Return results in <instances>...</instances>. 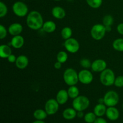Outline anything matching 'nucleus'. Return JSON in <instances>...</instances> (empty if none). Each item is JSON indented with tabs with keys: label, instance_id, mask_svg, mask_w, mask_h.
Masks as SVG:
<instances>
[{
	"label": "nucleus",
	"instance_id": "1",
	"mask_svg": "<svg viewBox=\"0 0 123 123\" xmlns=\"http://www.w3.org/2000/svg\"><path fill=\"white\" fill-rule=\"evenodd\" d=\"M26 24L30 29L38 30L43 28V19L42 14L37 11H32L28 14Z\"/></svg>",
	"mask_w": 123,
	"mask_h": 123
},
{
	"label": "nucleus",
	"instance_id": "2",
	"mask_svg": "<svg viewBox=\"0 0 123 123\" xmlns=\"http://www.w3.org/2000/svg\"><path fill=\"white\" fill-rule=\"evenodd\" d=\"M115 80V74L111 69L106 68L105 70L101 72L100 80V82L105 86H109L114 85Z\"/></svg>",
	"mask_w": 123,
	"mask_h": 123
},
{
	"label": "nucleus",
	"instance_id": "3",
	"mask_svg": "<svg viewBox=\"0 0 123 123\" xmlns=\"http://www.w3.org/2000/svg\"><path fill=\"white\" fill-rule=\"evenodd\" d=\"M73 108L77 111H84L88 108L90 100L84 96H79L74 98L72 103Z\"/></svg>",
	"mask_w": 123,
	"mask_h": 123
},
{
	"label": "nucleus",
	"instance_id": "4",
	"mask_svg": "<svg viewBox=\"0 0 123 123\" xmlns=\"http://www.w3.org/2000/svg\"><path fill=\"white\" fill-rule=\"evenodd\" d=\"M64 80L67 85H75L79 81V77L77 72L73 68H67L65 70L63 75Z\"/></svg>",
	"mask_w": 123,
	"mask_h": 123
},
{
	"label": "nucleus",
	"instance_id": "5",
	"mask_svg": "<svg viewBox=\"0 0 123 123\" xmlns=\"http://www.w3.org/2000/svg\"><path fill=\"white\" fill-rule=\"evenodd\" d=\"M119 96L117 92L114 91H109L107 92L103 97L104 104L106 106L113 107L116 106L119 102Z\"/></svg>",
	"mask_w": 123,
	"mask_h": 123
},
{
	"label": "nucleus",
	"instance_id": "6",
	"mask_svg": "<svg viewBox=\"0 0 123 123\" xmlns=\"http://www.w3.org/2000/svg\"><path fill=\"white\" fill-rule=\"evenodd\" d=\"M105 26L102 24H96L92 27L91 30V35L96 40H102L106 34Z\"/></svg>",
	"mask_w": 123,
	"mask_h": 123
},
{
	"label": "nucleus",
	"instance_id": "7",
	"mask_svg": "<svg viewBox=\"0 0 123 123\" xmlns=\"http://www.w3.org/2000/svg\"><path fill=\"white\" fill-rule=\"evenodd\" d=\"M13 12L17 16L24 17L28 13V6L22 1H17L12 6Z\"/></svg>",
	"mask_w": 123,
	"mask_h": 123
},
{
	"label": "nucleus",
	"instance_id": "8",
	"mask_svg": "<svg viewBox=\"0 0 123 123\" xmlns=\"http://www.w3.org/2000/svg\"><path fill=\"white\" fill-rule=\"evenodd\" d=\"M59 103L56 99L50 98L45 104V111L48 115H52L56 114L59 109Z\"/></svg>",
	"mask_w": 123,
	"mask_h": 123
},
{
	"label": "nucleus",
	"instance_id": "9",
	"mask_svg": "<svg viewBox=\"0 0 123 123\" xmlns=\"http://www.w3.org/2000/svg\"><path fill=\"white\" fill-rule=\"evenodd\" d=\"M64 46L66 50L69 52L74 54L76 53L79 49V42L73 38H70L66 40L64 43Z\"/></svg>",
	"mask_w": 123,
	"mask_h": 123
},
{
	"label": "nucleus",
	"instance_id": "10",
	"mask_svg": "<svg viewBox=\"0 0 123 123\" xmlns=\"http://www.w3.org/2000/svg\"><path fill=\"white\" fill-rule=\"evenodd\" d=\"M79 81L82 84H89L93 80V76L91 72L88 70L85 69L80 71L78 74Z\"/></svg>",
	"mask_w": 123,
	"mask_h": 123
},
{
	"label": "nucleus",
	"instance_id": "11",
	"mask_svg": "<svg viewBox=\"0 0 123 123\" xmlns=\"http://www.w3.org/2000/svg\"><path fill=\"white\" fill-rule=\"evenodd\" d=\"M107 64L103 60L98 59L95 60L91 64V68L95 72H102L106 68Z\"/></svg>",
	"mask_w": 123,
	"mask_h": 123
},
{
	"label": "nucleus",
	"instance_id": "12",
	"mask_svg": "<svg viewBox=\"0 0 123 123\" xmlns=\"http://www.w3.org/2000/svg\"><path fill=\"white\" fill-rule=\"evenodd\" d=\"M106 115L111 121H115L118 119L120 117V112L114 106L109 107L106 110Z\"/></svg>",
	"mask_w": 123,
	"mask_h": 123
},
{
	"label": "nucleus",
	"instance_id": "13",
	"mask_svg": "<svg viewBox=\"0 0 123 123\" xmlns=\"http://www.w3.org/2000/svg\"><path fill=\"white\" fill-rule=\"evenodd\" d=\"M23 27L21 24L19 23H13L8 27V32L12 36H16L20 35L22 32Z\"/></svg>",
	"mask_w": 123,
	"mask_h": 123
},
{
	"label": "nucleus",
	"instance_id": "14",
	"mask_svg": "<svg viewBox=\"0 0 123 123\" xmlns=\"http://www.w3.org/2000/svg\"><path fill=\"white\" fill-rule=\"evenodd\" d=\"M24 38L22 36L18 35V36H14L11 40L10 44L15 49H20L24 46Z\"/></svg>",
	"mask_w": 123,
	"mask_h": 123
},
{
	"label": "nucleus",
	"instance_id": "15",
	"mask_svg": "<svg viewBox=\"0 0 123 123\" xmlns=\"http://www.w3.org/2000/svg\"><path fill=\"white\" fill-rule=\"evenodd\" d=\"M16 66L19 69H24L29 64L28 58L25 55H20L18 56L16 61Z\"/></svg>",
	"mask_w": 123,
	"mask_h": 123
},
{
	"label": "nucleus",
	"instance_id": "16",
	"mask_svg": "<svg viewBox=\"0 0 123 123\" xmlns=\"http://www.w3.org/2000/svg\"><path fill=\"white\" fill-rule=\"evenodd\" d=\"M68 94L67 91L65 90H61L56 94V100L60 105H64L67 102L68 98Z\"/></svg>",
	"mask_w": 123,
	"mask_h": 123
},
{
	"label": "nucleus",
	"instance_id": "17",
	"mask_svg": "<svg viewBox=\"0 0 123 123\" xmlns=\"http://www.w3.org/2000/svg\"><path fill=\"white\" fill-rule=\"evenodd\" d=\"M52 14L54 18L58 19H62L66 16V12L64 9L60 6L54 7L52 10Z\"/></svg>",
	"mask_w": 123,
	"mask_h": 123
},
{
	"label": "nucleus",
	"instance_id": "18",
	"mask_svg": "<svg viewBox=\"0 0 123 123\" xmlns=\"http://www.w3.org/2000/svg\"><path fill=\"white\" fill-rule=\"evenodd\" d=\"M77 112L74 108H67L62 112V117L67 120H73L77 116Z\"/></svg>",
	"mask_w": 123,
	"mask_h": 123
},
{
	"label": "nucleus",
	"instance_id": "19",
	"mask_svg": "<svg viewBox=\"0 0 123 123\" xmlns=\"http://www.w3.org/2000/svg\"><path fill=\"white\" fill-rule=\"evenodd\" d=\"M106 106L103 103H98L94 107V112L98 117H102L106 112Z\"/></svg>",
	"mask_w": 123,
	"mask_h": 123
},
{
	"label": "nucleus",
	"instance_id": "20",
	"mask_svg": "<svg viewBox=\"0 0 123 123\" xmlns=\"http://www.w3.org/2000/svg\"><path fill=\"white\" fill-rule=\"evenodd\" d=\"M12 54V49L6 44L0 46V56L2 58H7Z\"/></svg>",
	"mask_w": 123,
	"mask_h": 123
},
{
	"label": "nucleus",
	"instance_id": "21",
	"mask_svg": "<svg viewBox=\"0 0 123 123\" xmlns=\"http://www.w3.org/2000/svg\"><path fill=\"white\" fill-rule=\"evenodd\" d=\"M42 28L46 32L51 33L56 30V24H55L54 22L51 21V20L46 21L44 23Z\"/></svg>",
	"mask_w": 123,
	"mask_h": 123
},
{
	"label": "nucleus",
	"instance_id": "22",
	"mask_svg": "<svg viewBox=\"0 0 123 123\" xmlns=\"http://www.w3.org/2000/svg\"><path fill=\"white\" fill-rule=\"evenodd\" d=\"M33 116L37 120H44V119L46 118L48 114L46 111L38 109L34 112Z\"/></svg>",
	"mask_w": 123,
	"mask_h": 123
},
{
	"label": "nucleus",
	"instance_id": "23",
	"mask_svg": "<svg viewBox=\"0 0 123 123\" xmlns=\"http://www.w3.org/2000/svg\"><path fill=\"white\" fill-rule=\"evenodd\" d=\"M67 92H68V94L69 97L72 98H75L79 96V91L78 88H77L76 86L73 85V86H70L69 88L67 90Z\"/></svg>",
	"mask_w": 123,
	"mask_h": 123
},
{
	"label": "nucleus",
	"instance_id": "24",
	"mask_svg": "<svg viewBox=\"0 0 123 123\" xmlns=\"http://www.w3.org/2000/svg\"><path fill=\"white\" fill-rule=\"evenodd\" d=\"M113 48L119 52H123V38H117L113 42Z\"/></svg>",
	"mask_w": 123,
	"mask_h": 123
},
{
	"label": "nucleus",
	"instance_id": "25",
	"mask_svg": "<svg viewBox=\"0 0 123 123\" xmlns=\"http://www.w3.org/2000/svg\"><path fill=\"white\" fill-rule=\"evenodd\" d=\"M61 36L65 40L71 38L72 36V30L69 27H64L61 30Z\"/></svg>",
	"mask_w": 123,
	"mask_h": 123
},
{
	"label": "nucleus",
	"instance_id": "26",
	"mask_svg": "<svg viewBox=\"0 0 123 123\" xmlns=\"http://www.w3.org/2000/svg\"><path fill=\"white\" fill-rule=\"evenodd\" d=\"M96 117L94 112H88L84 115V121L86 123H94L97 118Z\"/></svg>",
	"mask_w": 123,
	"mask_h": 123
},
{
	"label": "nucleus",
	"instance_id": "27",
	"mask_svg": "<svg viewBox=\"0 0 123 123\" xmlns=\"http://www.w3.org/2000/svg\"><path fill=\"white\" fill-rule=\"evenodd\" d=\"M90 7L93 8H98L102 6L103 0H86Z\"/></svg>",
	"mask_w": 123,
	"mask_h": 123
},
{
	"label": "nucleus",
	"instance_id": "28",
	"mask_svg": "<svg viewBox=\"0 0 123 123\" xmlns=\"http://www.w3.org/2000/svg\"><path fill=\"white\" fill-rule=\"evenodd\" d=\"M57 61L61 63H64L67 61L68 59V55L67 53L64 51H60L58 53L57 56H56Z\"/></svg>",
	"mask_w": 123,
	"mask_h": 123
},
{
	"label": "nucleus",
	"instance_id": "29",
	"mask_svg": "<svg viewBox=\"0 0 123 123\" xmlns=\"http://www.w3.org/2000/svg\"><path fill=\"white\" fill-rule=\"evenodd\" d=\"M103 25L105 26H111L114 23V18L111 15H106L103 18Z\"/></svg>",
	"mask_w": 123,
	"mask_h": 123
},
{
	"label": "nucleus",
	"instance_id": "30",
	"mask_svg": "<svg viewBox=\"0 0 123 123\" xmlns=\"http://www.w3.org/2000/svg\"><path fill=\"white\" fill-rule=\"evenodd\" d=\"M8 12V8L7 6L3 2H0V17L3 18L7 14Z\"/></svg>",
	"mask_w": 123,
	"mask_h": 123
},
{
	"label": "nucleus",
	"instance_id": "31",
	"mask_svg": "<svg viewBox=\"0 0 123 123\" xmlns=\"http://www.w3.org/2000/svg\"><path fill=\"white\" fill-rule=\"evenodd\" d=\"M114 85L117 87L121 88L123 86V76H119L115 78Z\"/></svg>",
	"mask_w": 123,
	"mask_h": 123
},
{
	"label": "nucleus",
	"instance_id": "32",
	"mask_svg": "<svg viewBox=\"0 0 123 123\" xmlns=\"http://www.w3.org/2000/svg\"><path fill=\"white\" fill-rule=\"evenodd\" d=\"M80 64L84 68H90V67H91V64H92L90 60L86 58H84L80 60Z\"/></svg>",
	"mask_w": 123,
	"mask_h": 123
},
{
	"label": "nucleus",
	"instance_id": "33",
	"mask_svg": "<svg viewBox=\"0 0 123 123\" xmlns=\"http://www.w3.org/2000/svg\"><path fill=\"white\" fill-rule=\"evenodd\" d=\"M7 30L5 26H4L2 25H0V39H4L7 36Z\"/></svg>",
	"mask_w": 123,
	"mask_h": 123
},
{
	"label": "nucleus",
	"instance_id": "34",
	"mask_svg": "<svg viewBox=\"0 0 123 123\" xmlns=\"http://www.w3.org/2000/svg\"><path fill=\"white\" fill-rule=\"evenodd\" d=\"M17 58L16 57V56L14 55H13V54H11L8 58H7V60H8V62H11V63H13V62H16V61Z\"/></svg>",
	"mask_w": 123,
	"mask_h": 123
},
{
	"label": "nucleus",
	"instance_id": "35",
	"mask_svg": "<svg viewBox=\"0 0 123 123\" xmlns=\"http://www.w3.org/2000/svg\"><path fill=\"white\" fill-rule=\"evenodd\" d=\"M117 31L119 34L123 35V23L120 24L117 26Z\"/></svg>",
	"mask_w": 123,
	"mask_h": 123
},
{
	"label": "nucleus",
	"instance_id": "36",
	"mask_svg": "<svg viewBox=\"0 0 123 123\" xmlns=\"http://www.w3.org/2000/svg\"><path fill=\"white\" fill-rule=\"evenodd\" d=\"M94 123H108L107 121H106V120H105L104 118L102 117H98L96 118V120H95V121Z\"/></svg>",
	"mask_w": 123,
	"mask_h": 123
},
{
	"label": "nucleus",
	"instance_id": "37",
	"mask_svg": "<svg viewBox=\"0 0 123 123\" xmlns=\"http://www.w3.org/2000/svg\"><path fill=\"white\" fill-rule=\"evenodd\" d=\"M61 65H62V63H61V62L57 61V62H55V64H54V67H55L56 69H60L61 67Z\"/></svg>",
	"mask_w": 123,
	"mask_h": 123
},
{
	"label": "nucleus",
	"instance_id": "38",
	"mask_svg": "<svg viewBox=\"0 0 123 123\" xmlns=\"http://www.w3.org/2000/svg\"><path fill=\"white\" fill-rule=\"evenodd\" d=\"M77 117L79 118H82L84 117V114L83 111H78L77 112Z\"/></svg>",
	"mask_w": 123,
	"mask_h": 123
},
{
	"label": "nucleus",
	"instance_id": "39",
	"mask_svg": "<svg viewBox=\"0 0 123 123\" xmlns=\"http://www.w3.org/2000/svg\"><path fill=\"white\" fill-rule=\"evenodd\" d=\"M111 26H105V28H106V32H109V31H111Z\"/></svg>",
	"mask_w": 123,
	"mask_h": 123
},
{
	"label": "nucleus",
	"instance_id": "40",
	"mask_svg": "<svg viewBox=\"0 0 123 123\" xmlns=\"http://www.w3.org/2000/svg\"><path fill=\"white\" fill-rule=\"evenodd\" d=\"M32 123H46L44 121H43V120H37L36 121H34Z\"/></svg>",
	"mask_w": 123,
	"mask_h": 123
},
{
	"label": "nucleus",
	"instance_id": "41",
	"mask_svg": "<svg viewBox=\"0 0 123 123\" xmlns=\"http://www.w3.org/2000/svg\"><path fill=\"white\" fill-rule=\"evenodd\" d=\"M98 102H99V103H103V104H104V100H103V98H100L99 100H98Z\"/></svg>",
	"mask_w": 123,
	"mask_h": 123
},
{
	"label": "nucleus",
	"instance_id": "42",
	"mask_svg": "<svg viewBox=\"0 0 123 123\" xmlns=\"http://www.w3.org/2000/svg\"><path fill=\"white\" fill-rule=\"evenodd\" d=\"M54 1H61V0H54Z\"/></svg>",
	"mask_w": 123,
	"mask_h": 123
},
{
	"label": "nucleus",
	"instance_id": "43",
	"mask_svg": "<svg viewBox=\"0 0 123 123\" xmlns=\"http://www.w3.org/2000/svg\"><path fill=\"white\" fill-rule=\"evenodd\" d=\"M68 1H72V0H68Z\"/></svg>",
	"mask_w": 123,
	"mask_h": 123
},
{
	"label": "nucleus",
	"instance_id": "44",
	"mask_svg": "<svg viewBox=\"0 0 123 123\" xmlns=\"http://www.w3.org/2000/svg\"></svg>",
	"mask_w": 123,
	"mask_h": 123
},
{
	"label": "nucleus",
	"instance_id": "45",
	"mask_svg": "<svg viewBox=\"0 0 123 123\" xmlns=\"http://www.w3.org/2000/svg\"><path fill=\"white\" fill-rule=\"evenodd\" d=\"M22 1H24V0H22Z\"/></svg>",
	"mask_w": 123,
	"mask_h": 123
}]
</instances>
